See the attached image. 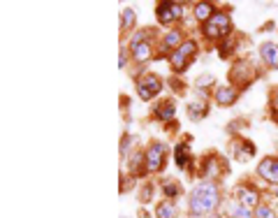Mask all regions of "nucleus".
<instances>
[{
  "mask_svg": "<svg viewBox=\"0 0 278 218\" xmlns=\"http://www.w3.org/2000/svg\"><path fill=\"white\" fill-rule=\"evenodd\" d=\"M274 107H276V109H278V89L274 91Z\"/></svg>",
  "mask_w": 278,
  "mask_h": 218,
  "instance_id": "obj_22",
  "label": "nucleus"
},
{
  "mask_svg": "<svg viewBox=\"0 0 278 218\" xmlns=\"http://www.w3.org/2000/svg\"><path fill=\"white\" fill-rule=\"evenodd\" d=\"M276 119H278V112H276Z\"/></svg>",
  "mask_w": 278,
  "mask_h": 218,
  "instance_id": "obj_24",
  "label": "nucleus"
},
{
  "mask_svg": "<svg viewBox=\"0 0 278 218\" xmlns=\"http://www.w3.org/2000/svg\"><path fill=\"white\" fill-rule=\"evenodd\" d=\"M186 160H188V149H186V144H181L179 149H176V162H179V165H186Z\"/></svg>",
  "mask_w": 278,
  "mask_h": 218,
  "instance_id": "obj_18",
  "label": "nucleus"
},
{
  "mask_svg": "<svg viewBox=\"0 0 278 218\" xmlns=\"http://www.w3.org/2000/svg\"><path fill=\"white\" fill-rule=\"evenodd\" d=\"M165 193L169 195V197H174V195L179 193V186H172V184H167V186H165Z\"/></svg>",
  "mask_w": 278,
  "mask_h": 218,
  "instance_id": "obj_21",
  "label": "nucleus"
},
{
  "mask_svg": "<svg viewBox=\"0 0 278 218\" xmlns=\"http://www.w3.org/2000/svg\"><path fill=\"white\" fill-rule=\"evenodd\" d=\"M195 51H197V44L195 42H183L176 51L172 54V67L174 70H186L188 67V63H190V58L195 56Z\"/></svg>",
  "mask_w": 278,
  "mask_h": 218,
  "instance_id": "obj_3",
  "label": "nucleus"
},
{
  "mask_svg": "<svg viewBox=\"0 0 278 218\" xmlns=\"http://www.w3.org/2000/svg\"><path fill=\"white\" fill-rule=\"evenodd\" d=\"M158 218H176V207L172 202H163L158 207Z\"/></svg>",
  "mask_w": 278,
  "mask_h": 218,
  "instance_id": "obj_14",
  "label": "nucleus"
},
{
  "mask_svg": "<svg viewBox=\"0 0 278 218\" xmlns=\"http://www.w3.org/2000/svg\"><path fill=\"white\" fill-rule=\"evenodd\" d=\"M163 158H165V144H153L148 151V170L156 172L158 167H163Z\"/></svg>",
  "mask_w": 278,
  "mask_h": 218,
  "instance_id": "obj_8",
  "label": "nucleus"
},
{
  "mask_svg": "<svg viewBox=\"0 0 278 218\" xmlns=\"http://www.w3.org/2000/svg\"><path fill=\"white\" fill-rule=\"evenodd\" d=\"M209 84H216V79H213L211 74H204V77H199V79H197V86H199V89H206Z\"/></svg>",
  "mask_w": 278,
  "mask_h": 218,
  "instance_id": "obj_19",
  "label": "nucleus"
},
{
  "mask_svg": "<svg viewBox=\"0 0 278 218\" xmlns=\"http://www.w3.org/2000/svg\"><path fill=\"white\" fill-rule=\"evenodd\" d=\"M132 56H135V61L144 63V61H148V56H151V47H148L144 40H135L132 42Z\"/></svg>",
  "mask_w": 278,
  "mask_h": 218,
  "instance_id": "obj_9",
  "label": "nucleus"
},
{
  "mask_svg": "<svg viewBox=\"0 0 278 218\" xmlns=\"http://www.w3.org/2000/svg\"><path fill=\"white\" fill-rule=\"evenodd\" d=\"M237 197H239V204L246 207V209H253L255 204H257V193H255V190H248V188H239Z\"/></svg>",
  "mask_w": 278,
  "mask_h": 218,
  "instance_id": "obj_10",
  "label": "nucleus"
},
{
  "mask_svg": "<svg viewBox=\"0 0 278 218\" xmlns=\"http://www.w3.org/2000/svg\"><path fill=\"white\" fill-rule=\"evenodd\" d=\"M132 26H135V12H132V9H123V21H121V28H125V31H130Z\"/></svg>",
  "mask_w": 278,
  "mask_h": 218,
  "instance_id": "obj_16",
  "label": "nucleus"
},
{
  "mask_svg": "<svg viewBox=\"0 0 278 218\" xmlns=\"http://www.w3.org/2000/svg\"><path fill=\"white\" fill-rule=\"evenodd\" d=\"M216 204H218V188L213 184H199L190 195V211L195 216H204L213 211Z\"/></svg>",
  "mask_w": 278,
  "mask_h": 218,
  "instance_id": "obj_1",
  "label": "nucleus"
},
{
  "mask_svg": "<svg viewBox=\"0 0 278 218\" xmlns=\"http://www.w3.org/2000/svg\"><path fill=\"white\" fill-rule=\"evenodd\" d=\"M234 100H237V91L232 89V86H222V89L216 91V102H218V105H222V107L232 105Z\"/></svg>",
  "mask_w": 278,
  "mask_h": 218,
  "instance_id": "obj_11",
  "label": "nucleus"
},
{
  "mask_svg": "<svg viewBox=\"0 0 278 218\" xmlns=\"http://www.w3.org/2000/svg\"><path fill=\"white\" fill-rule=\"evenodd\" d=\"M255 216H257V218H276V214H274V211H271L269 207H260Z\"/></svg>",
  "mask_w": 278,
  "mask_h": 218,
  "instance_id": "obj_20",
  "label": "nucleus"
},
{
  "mask_svg": "<svg viewBox=\"0 0 278 218\" xmlns=\"http://www.w3.org/2000/svg\"><path fill=\"white\" fill-rule=\"evenodd\" d=\"M232 218H250V209H246V207L237 204V207L232 209Z\"/></svg>",
  "mask_w": 278,
  "mask_h": 218,
  "instance_id": "obj_17",
  "label": "nucleus"
},
{
  "mask_svg": "<svg viewBox=\"0 0 278 218\" xmlns=\"http://www.w3.org/2000/svg\"><path fill=\"white\" fill-rule=\"evenodd\" d=\"M209 218H218V216H209Z\"/></svg>",
  "mask_w": 278,
  "mask_h": 218,
  "instance_id": "obj_23",
  "label": "nucleus"
},
{
  "mask_svg": "<svg viewBox=\"0 0 278 218\" xmlns=\"http://www.w3.org/2000/svg\"><path fill=\"white\" fill-rule=\"evenodd\" d=\"M229 31H232V24H229V16L225 14V12H216V14L204 24V32L209 37H213V40L227 35Z\"/></svg>",
  "mask_w": 278,
  "mask_h": 218,
  "instance_id": "obj_2",
  "label": "nucleus"
},
{
  "mask_svg": "<svg viewBox=\"0 0 278 218\" xmlns=\"http://www.w3.org/2000/svg\"><path fill=\"white\" fill-rule=\"evenodd\" d=\"M257 172H260V177L267 179L269 184H278V158H267V160H262Z\"/></svg>",
  "mask_w": 278,
  "mask_h": 218,
  "instance_id": "obj_6",
  "label": "nucleus"
},
{
  "mask_svg": "<svg viewBox=\"0 0 278 218\" xmlns=\"http://www.w3.org/2000/svg\"><path fill=\"white\" fill-rule=\"evenodd\" d=\"M181 12H183V5H179V2H160L156 9L160 24H169L174 19H179Z\"/></svg>",
  "mask_w": 278,
  "mask_h": 218,
  "instance_id": "obj_5",
  "label": "nucleus"
},
{
  "mask_svg": "<svg viewBox=\"0 0 278 218\" xmlns=\"http://www.w3.org/2000/svg\"><path fill=\"white\" fill-rule=\"evenodd\" d=\"M188 114L195 119V121H197V119H204V116H206V105H204V102H190V105H188Z\"/></svg>",
  "mask_w": 278,
  "mask_h": 218,
  "instance_id": "obj_13",
  "label": "nucleus"
},
{
  "mask_svg": "<svg viewBox=\"0 0 278 218\" xmlns=\"http://www.w3.org/2000/svg\"><path fill=\"white\" fill-rule=\"evenodd\" d=\"M213 14H216V12H213V7L209 5V2H197L195 5V16L199 19V21H209Z\"/></svg>",
  "mask_w": 278,
  "mask_h": 218,
  "instance_id": "obj_12",
  "label": "nucleus"
},
{
  "mask_svg": "<svg viewBox=\"0 0 278 218\" xmlns=\"http://www.w3.org/2000/svg\"><path fill=\"white\" fill-rule=\"evenodd\" d=\"M276 195H278V190H276Z\"/></svg>",
  "mask_w": 278,
  "mask_h": 218,
  "instance_id": "obj_25",
  "label": "nucleus"
},
{
  "mask_svg": "<svg viewBox=\"0 0 278 218\" xmlns=\"http://www.w3.org/2000/svg\"><path fill=\"white\" fill-rule=\"evenodd\" d=\"M179 40H181V35H179V31H172L167 37H165V42H163V49L165 51H169V49H174V44H179Z\"/></svg>",
  "mask_w": 278,
  "mask_h": 218,
  "instance_id": "obj_15",
  "label": "nucleus"
},
{
  "mask_svg": "<svg viewBox=\"0 0 278 218\" xmlns=\"http://www.w3.org/2000/svg\"><path fill=\"white\" fill-rule=\"evenodd\" d=\"M160 89H163V81H160V77H156V74H144V77L137 81V93L141 100H151L156 93H160Z\"/></svg>",
  "mask_w": 278,
  "mask_h": 218,
  "instance_id": "obj_4",
  "label": "nucleus"
},
{
  "mask_svg": "<svg viewBox=\"0 0 278 218\" xmlns=\"http://www.w3.org/2000/svg\"><path fill=\"white\" fill-rule=\"evenodd\" d=\"M260 54H262V61L269 65V67H278V44H274V42L262 44Z\"/></svg>",
  "mask_w": 278,
  "mask_h": 218,
  "instance_id": "obj_7",
  "label": "nucleus"
}]
</instances>
